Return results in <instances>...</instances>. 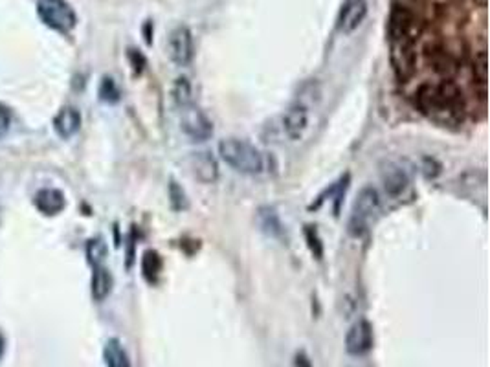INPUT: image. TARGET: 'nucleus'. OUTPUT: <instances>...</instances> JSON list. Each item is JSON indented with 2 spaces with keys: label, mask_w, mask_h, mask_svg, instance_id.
<instances>
[{
  "label": "nucleus",
  "mask_w": 490,
  "mask_h": 367,
  "mask_svg": "<svg viewBox=\"0 0 490 367\" xmlns=\"http://www.w3.org/2000/svg\"><path fill=\"white\" fill-rule=\"evenodd\" d=\"M393 54H391V63L393 70L399 79H408L413 76L415 66H417V56H415L413 40L406 42H393Z\"/></svg>",
  "instance_id": "nucleus-9"
},
{
  "label": "nucleus",
  "mask_w": 490,
  "mask_h": 367,
  "mask_svg": "<svg viewBox=\"0 0 490 367\" xmlns=\"http://www.w3.org/2000/svg\"><path fill=\"white\" fill-rule=\"evenodd\" d=\"M413 105L428 118H441V120L455 118L457 120V116L450 111V107L446 105L443 96H441L437 85H432V83H425L415 91Z\"/></svg>",
  "instance_id": "nucleus-4"
},
{
  "label": "nucleus",
  "mask_w": 490,
  "mask_h": 367,
  "mask_svg": "<svg viewBox=\"0 0 490 367\" xmlns=\"http://www.w3.org/2000/svg\"><path fill=\"white\" fill-rule=\"evenodd\" d=\"M368 17V2L365 0H349L340 15V30L344 33H353Z\"/></svg>",
  "instance_id": "nucleus-13"
},
{
  "label": "nucleus",
  "mask_w": 490,
  "mask_h": 367,
  "mask_svg": "<svg viewBox=\"0 0 490 367\" xmlns=\"http://www.w3.org/2000/svg\"><path fill=\"white\" fill-rule=\"evenodd\" d=\"M100 96L106 103H116L120 100V91H118L116 83L112 77H103L102 85H100Z\"/></svg>",
  "instance_id": "nucleus-23"
},
{
  "label": "nucleus",
  "mask_w": 490,
  "mask_h": 367,
  "mask_svg": "<svg viewBox=\"0 0 490 367\" xmlns=\"http://www.w3.org/2000/svg\"><path fill=\"white\" fill-rule=\"evenodd\" d=\"M305 235H307L308 247H310L313 253L319 259V257H322V253H324V247H322V242H319V237H318V233H316V230L310 226H307V230H305Z\"/></svg>",
  "instance_id": "nucleus-25"
},
{
  "label": "nucleus",
  "mask_w": 490,
  "mask_h": 367,
  "mask_svg": "<svg viewBox=\"0 0 490 367\" xmlns=\"http://www.w3.org/2000/svg\"><path fill=\"white\" fill-rule=\"evenodd\" d=\"M480 6H481V8H485V6H487V0H480Z\"/></svg>",
  "instance_id": "nucleus-29"
},
{
  "label": "nucleus",
  "mask_w": 490,
  "mask_h": 367,
  "mask_svg": "<svg viewBox=\"0 0 490 367\" xmlns=\"http://www.w3.org/2000/svg\"><path fill=\"white\" fill-rule=\"evenodd\" d=\"M2 354H4V336L0 334V358H2Z\"/></svg>",
  "instance_id": "nucleus-28"
},
{
  "label": "nucleus",
  "mask_w": 490,
  "mask_h": 367,
  "mask_svg": "<svg viewBox=\"0 0 490 367\" xmlns=\"http://www.w3.org/2000/svg\"><path fill=\"white\" fill-rule=\"evenodd\" d=\"M37 13L46 26L63 33L74 30L77 22L76 11L66 0H41L37 6Z\"/></svg>",
  "instance_id": "nucleus-3"
},
{
  "label": "nucleus",
  "mask_w": 490,
  "mask_h": 367,
  "mask_svg": "<svg viewBox=\"0 0 490 367\" xmlns=\"http://www.w3.org/2000/svg\"><path fill=\"white\" fill-rule=\"evenodd\" d=\"M37 210L45 215H57L66 206V198L59 189H41L35 195Z\"/></svg>",
  "instance_id": "nucleus-15"
},
{
  "label": "nucleus",
  "mask_w": 490,
  "mask_h": 367,
  "mask_svg": "<svg viewBox=\"0 0 490 367\" xmlns=\"http://www.w3.org/2000/svg\"><path fill=\"white\" fill-rule=\"evenodd\" d=\"M112 274L106 270L105 267H94V274H92V283H90V290H92V297L96 302H103L112 290Z\"/></svg>",
  "instance_id": "nucleus-17"
},
{
  "label": "nucleus",
  "mask_w": 490,
  "mask_h": 367,
  "mask_svg": "<svg viewBox=\"0 0 490 367\" xmlns=\"http://www.w3.org/2000/svg\"><path fill=\"white\" fill-rule=\"evenodd\" d=\"M86 257L92 267H100L103 263V259L106 257V244L103 242V239H92L86 244Z\"/></svg>",
  "instance_id": "nucleus-22"
},
{
  "label": "nucleus",
  "mask_w": 490,
  "mask_h": 367,
  "mask_svg": "<svg viewBox=\"0 0 490 367\" xmlns=\"http://www.w3.org/2000/svg\"><path fill=\"white\" fill-rule=\"evenodd\" d=\"M258 224L261 226V230H263L264 233H268V235H272V237L281 235V232H283V228H281V221H279V215H278V212L274 210V208L264 206L259 210Z\"/></svg>",
  "instance_id": "nucleus-19"
},
{
  "label": "nucleus",
  "mask_w": 490,
  "mask_h": 367,
  "mask_svg": "<svg viewBox=\"0 0 490 367\" xmlns=\"http://www.w3.org/2000/svg\"><path fill=\"white\" fill-rule=\"evenodd\" d=\"M169 195H171L173 206L177 208V210H182V208L187 206L186 195H184L182 189H180V187L177 186V182H171V187H169Z\"/></svg>",
  "instance_id": "nucleus-26"
},
{
  "label": "nucleus",
  "mask_w": 490,
  "mask_h": 367,
  "mask_svg": "<svg viewBox=\"0 0 490 367\" xmlns=\"http://www.w3.org/2000/svg\"><path fill=\"white\" fill-rule=\"evenodd\" d=\"M219 156L228 166L244 175H259L264 169L263 153L246 140L226 138L219 143Z\"/></svg>",
  "instance_id": "nucleus-1"
},
{
  "label": "nucleus",
  "mask_w": 490,
  "mask_h": 367,
  "mask_svg": "<svg viewBox=\"0 0 490 367\" xmlns=\"http://www.w3.org/2000/svg\"><path fill=\"white\" fill-rule=\"evenodd\" d=\"M189 167H191L193 176L203 184H213L219 178L217 160L213 158L212 153H193L191 158H189Z\"/></svg>",
  "instance_id": "nucleus-12"
},
{
  "label": "nucleus",
  "mask_w": 490,
  "mask_h": 367,
  "mask_svg": "<svg viewBox=\"0 0 490 367\" xmlns=\"http://www.w3.org/2000/svg\"><path fill=\"white\" fill-rule=\"evenodd\" d=\"M167 52L175 65L186 66L193 59V36L187 26H177L167 37Z\"/></svg>",
  "instance_id": "nucleus-7"
},
{
  "label": "nucleus",
  "mask_w": 490,
  "mask_h": 367,
  "mask_svg": "<svg viewBox=\"0 0 490 367\" xmlns=\"http://www.w3.org/2000/svg\"><path fill=\"white\" fill-rule=\"evenodd\" d=\"M160 268H162V259H160V256H158L155 250H147L142 259L143 276H145L149 281H152V279L158 276Z\"/></svg>",
  "instance_id": "nucleus-21"
},
{
  "label": "nucleus",
  "mask_w": 490,
  "mask_h": 367,
  "mask_svg": "<svg viewBox=\"0 0 490 367\" xmlns=\"http://www.w3.org/2000/svg\"><path fill=\"white\" fill-rule=\"evenodd\" d=\"M426 63L443 79H452L455 76V72H457V59L439 45L426 48Z\"/></svg>",
  "instance_id": "nucleus-11"
},
{
  "label": "nucleus",
  "mask_w": 490,
  "mask_h": 367,
  "mask_svg": "<svg viewBox=\"0 0 490 367\" xmlns=\"http://www.w3.org/2000/svg\"><path fill=\"white\" fill-rule=\"evenodd\" d=\"M415 26H417V17L406 6H393L388 20V36L393 42H406L413 40Z\"/></svg>",
  "instance_id": "nucleus-6"
},
{
  "label": "nucleus",
  "mask_w": 490,
  "mask_h": 367,
  "mask_svg": "<svg viewBox=\"0 0 490 367\" xmlns=\"http://www.w3.org/2000/svg\"><path fill=\"white\" fill-rule=\"evenodd\" d=\"M180 129L184 134L189 136L193 141H206L213 134V123L206 116V112L197 107L195 103H189L186 107H180Z\"/></svg>",
  "instance_id": "nucleus-5"
},
{
  "label": "nucleus",
  "mask_w": 490,
  "mask_h": 367,
  "mask_svg": "<svg viewBox=\"0 0 490 367\" xmlns=\"http://www.w3.org/2000/svg\"><path fill=\"white\" fill-rule=\"evenodd\" d=\"M173 97L177 101L178 107H186L193 103V91L191 83L187 81V77H178L173 86Z\"/></svg>",
  "instance_id": "nucleus-20"
},
{
  "label": "nucleus",
  "mask_w": 490,
  "mask_h": 367,
  "mask_svg": "<svg viewBox=\"0 0 490 367\" xmlns=\"http://www.w3.org/2000/svg\"><path fill=\"white\" fill-rule=\"evenodd\" d=\"M308 105L299 100L288 107L283 114V131L292 141L301 140L308 129Z\"/></svg>",
  "instance_id": "nucleus-8"
},
{
  "label": "nucleus",
  "mask_w": 490,
  "mask_h": 367,
  "mask_svg": "<svg viewBox=\"0 0 490 367\" xmlns=\"http://www.w3.org/2000/svg\"><path fill=\"white\" fill-rule=\"evenodd\" d=\"M54 127H56V132L61 136V138H65V140L66 138H72V136L79 131V127H81V114H79L76 109L66 107V109H63L56 116Z\"/></svg>",
  "instance_id": "nucleus-16"
},
{
  "label": "nucleus",
  "mask_w": 490,
  "mask_h": 367,
  "mask_svg": "<svg viewBox=\"0 0 490 367\" xmlns=\"http://www.w3.org/2000/svg\"><path fill=\"white\" fill-rule=\"evenodd\" d=\"M487 54L485 52H481L480 56L475 57V61H474V76H475V81L480 83L481 85V88H485L487 86Z\"/></svg>",
  "instance_id": "nucleus-24"
},
{
  "label": "nucleus",
  "mask_w": 490,
  "mask_h": 367,
  "mask_svg": "<svg viewBox=\"0 0 490 367\" xmlns=\"http://www.w3.org/2000/svg\"><path fill=\"white\" fill-rule=\"evenodd\" d=\"M103 358H105L106 367H131L125 349L122 348V343L118 340L106 342L105 349H103Z\"/></svg>",
  "instance_id": "nucleus-18"
},
{
  "label": "nucleus",
  "mask_w": 490,
  "mask_h": 367,
  "mask_svg": "<svg viewBox=\"0 0 490 367\" xmlns=\"http://www.w3.org/2000/svg\"><path fill=\"white\" fill-rule=\"evenodd\" d=\"M408 182L409 176L406 173V169H402L397 164H388L382 169V184H384V189L388 195L399 196L408 187Z\"/></svg>",
  "instance_id": "nucleus-14"
},
{
  "label": "nucleus",
  "mask_w": 490,
  "mask_h": 367,
  "mask_svg": "<svg viewBox=\"0 0 490 367\" xmlns=\"http://www.w3.org/2000/svg\"><path fill=\"white\" fill-rule=\"evenodd\" d=\"M11 127V112L8 107L0 105V138H4L8 134Z\"/></svg>",
  "instance_id": "nucleus-27"
},
{
  "label": "nucleus",
  "mask_w": 490,
  "mask_h": 367,
  "mask_svg": "<svg viewBox=\"0 0 490 367\" xmlns=\"http://www.w3.org/2000/svg\"><path fill=\"white\" fill-rule=\"evenodd\" d=\"M371 348H373V327L365 320H360L358 323H354L353 327L349 329L347 336H345V349L349 354L360 357V354L371 351Z\"/></svg>",
  "instance_id": "nucleus-10"
},
{
  "label": "nucleus",
  "mask_w": 490,
  "mask_h": 367,
  "mask_svg": "<svg viewBox=\"0 0 490 367\" xmlns=\"http://www.w3.org/2000/svg\"><path fill=\"white\" fill-rule=\"evenodd\" d=\"M379 192L373 189V187H364V189L356 195V201H354L353 204V212H351V219H349L347 224L349 233L353 237L364 235L373 215L379 212Z\"/></svg>",
  "instance_id": "nucleus-2"
}]
</instances>
